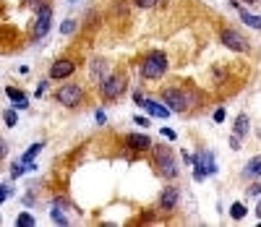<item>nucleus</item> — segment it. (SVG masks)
Returning <instances> with one entry per match:
<instances>
[{
  "label": "nucleus",
  "instance_id": "5",
  "mask_svg": "<svg viewBox=\"0 0 261 227\" xmlns=\"http://www.w3.org/2000/svg\"><path fill=\"white\" fill-rule=\"evenodd\" d=\"M84 86L81 84H63L58 92H55V99H58V105H63V107H68V110H76L81 102H84Z\"/></svg>",
  "mask_w": 261,
  "mask_h": 227
},
{
  "label": "nucleus",
  "instance_id": "8",
  "mask_svg": "<svg viewBox=\"0 0 261 227\" xmlns=\"http://www.w3.org/2000/svg\"><path fill=\"white\" fill-rule=\"evenodd\" d=\"M178 204H180V191H178V186H167V188H162L160 201H157V207H160L162 214H172V212L178 209Z\"/></svg>",
  "mask_w": 261,
  "mask_h": 227
},
{
  "label": "nucleus",
  "instance_id": "24",
  "mask_svg": "<svg viewBox=\"0 0 261 227\" xmlns=\"http://www.w3.org/2000/svg\"><path fill=\"white\" fill-rule=\"evenodd\" d=\"M225 118H227V112H225V107H220L214 112V123H225Z\"/></svg>",
  "mask_w": 261,
  "mask_h": 227
},
{
  "label": "nucleus",
  "instance_id": "13",
  "mask_svg": "<svg viewBox=\"0 0 261 227\" xmlns=\"http://www.w3.org/2000/svg\"><path fill=\"white\" fill-rule=\"evenodd\" d=\"M238 16H241V21L246 27H251V29H256V32H261V16H256V13H248L246 8H241L238 6Z\"/></svg>",
  "mask_w": 261,
  "mask_h": 227
},
{
  "label": "nucleus",
  "instance_id": "32",
  "mask_svg": "<svg viewBox=\"0 0 261 227\" xmlns=\"http://www.w3.org/2000/svg\"><path fill=\"white\" fill-rule=\"evenodd\" d=\"M241 3H246V6H253V3H261V0H241Z\"/></svg>",
  "mask_w": 261,
  "mask_h": 227
},
{
  "label": "nucleus",
  "instance_id": "7",
  "mask_svg": "<svg viewBox=\"0 0 261 227\" xmlns=\"http://www.w3.org/2000/svg\"><path fill=\"white\" fill-rule=\"evenodd\" d=\"M34 13H37V18H34V39H45V34L50 32V24H53V6L45 3Z\"/></svg>",
  "mask_w": 261,
  "mask_h": 227
},
{
  "label": "nucleus",
  "instance_id": "4",
  "mask_svg": "<svg viewBox=\"0 0 261 227\" xmlns=\"http://www.w3.org/2000/svg\"><path fill=\"white\" fill-rule=\"evenodd\" d=\"M125 86H128V76H125V71L107 73V79L99 84V94H102L105 102H115V99L125 92Z\"/></svg>",
  "mask_w": 261,
  "mask_h": 227
},
{
  "label": "nucleus",
  "instance_id": "31",
  "mask_svg": "<svg viewBox=\"0 0 261 227\" xmlns=\"http://www.w3.org/2000/svg\"><path fill=\"white\" fill-rule=\"evenodd\" d=\"M16 110H27V99H18L16 102Z\"/></svg>",
  "mask_w": 261,
  "mask_h": 227
},
{
  "label": "nucleus",
  "instance_id": "11",
  "mask_svg": "<svg viewBox=\"0 0 261 227\" xmlns=\"http://www.w3.org/2000/svg\"><path fill=\"white\" fill-rule=\"evenodd\" d=\"M125 146L130 152H149L151 149V139L146 133H128L125 136Z\"/></svg>",
  "mask_w": 261,
  "mask_h": 227
},
{
  "label": "nucleus",
  "instance_id": "3",
  "mask_svg": "<svg viewBox=\"0 0 261 227\" xmlns=\"http://www.w3.org/2000/svg\"><path fill=\"white\" fill-rule=\"evenodd\" d=\"M160 99L172 110V112H188L193 107V97L180 86H167L160 92Z\"/></svg>",
  "mask_w": 261,
  "mask_h": 227
},
{
  "label": "nucleus",
  "instance_id": "26",
  "mask_svg": "<svg viewBox=\"0 0 261 227\" xmlns=\"http://www.w3.org/2000/svg\"><path fill=\"white\" fill-rule=\"evenodd\" d=\"M162 136L167 141H175V131H172V128H162Z\"/></svg>",
  "mask_w": 261,
  "mask_h": 227
},
{
  "label": "nucleus",
  "instance_id": "20",
  "mask_svg": "<svg viewBox=\"0 0 261 227\" xmlns=\"http://www.w3.org/2000/svg\"><path fill=\"white\" fill-rule=\"evenodd\" d=\"M3 118H6V125H8V128H13V125L18 123V115H16V110H6V112H3Z\"/></svg>",
  "mask_w": 261,
  "mask_h": 227
},
{
  "label": "nucleus",
  "instance_id": "9",
  "mask_svg": "<svg viewBox=\"0 0 261 227\" xmlns=\"http://www.w3.org/2000/svg\"><path fill=\"white\" fill-rule=\"evenodd\" d=\"M76 73V63L71 60V58H58L53 65H50V79L53 81H63V79H71Z\"/></svg>",
  "mask_w": 261,
  "mask_h": 227
},
{
  "label": "nucleus",
  "instance_id": "25",
  "mask_svg": "<svg viewBox=\"0 0 261 227\" xmlns=\"http://www.w3.org/2000/svg\"><path fill=\"white\" fill-rule=\"evenodd\" d=\"M94 120H97L99 125H105V123H107V115H105L102 110H97V112H94Z\"/></svg>",
  "mask_w": 261,
  "mask_h": 227
},
{
  "label": "nucleus",
  "instance_id": "16",
  "mask_svg": "<svg viewBox=\"0 0 261 227\" xmlns=\"http://www.w3.org/2000/svg\"><path fill=\"white\" fill-rule=\"evenodd\" d=\"M42 149H45V141H37V144H32V146H29V149H27L24 154H21V162H24V165L29 167V165L34 162V157H37V154H39Z\"/></svg>",
  "mask_w": 261,
  "mask_h": 227
},
{
  "label": "nucleus",
  "instance_id": "14",
  "mask_svg": "<svg viewBox=\"0 0 261 227\" xmlns=\"http://www.w3.org/2000/svg\"><path fill=\"white\" fill-rule=\"evenodd\" d=\"M92 79L99 81V84L107 79V60H102V58H94L92 60Z\"/></svg>",
  "mask_w": 261,
  "mask_h": 227
},
{
  "label": "nucleus",
  "instance_id": "17",
  "mask_svg": "<svg viewBox=\"0 0 261 227\" xmlns=\"http://www.w3.org/2000/svg\"><path fill=\"white\" fill-rule=\"evenodd\" d=\"M246 214H248V207L241 201H235L230 207V219H246Z\"/></svg>",
  "mask_w": 261,
  "mask_h": 227
},
{
  "label": "nucleus",
  "instance_id": "18",
  "mask_svg": "<svg viewBox=\"0 0 261 227\" xmlns=\"http://www.w3.org/2000/svg\"><path fill=\"white\" fill-rule=\"evenodd\" d=\"M76 29H79V24L73 18H68V21H63V24H60V34H73Z\"/></svg>",
  "mask_w": 261,
  "mask_h": 227
},
{
  "label": "nucleus",
  "instance_id": "2",
  "mask_svg": "<svg viewBox=\"0 0 261 227\" xmlns=\"http://www.w3.org/2000/svg\"><path fill=\"white\" fill-rule=\"evenodd\" d=\"M151 157H154V167L165 180H175L178 178V162H175V154H172L167 146H151Z\"/></svg>",
  "mask_w": 261,
  "mask_h": 227
},
{
  "label": "nucleus",
  "instance_id": "23",
  "mask_svg": "<svg viewBox=\"0 0 261 227\" xmlns=\"http://www.w3.org/2000/svg\"><path fill=\"white\" fill-rule=\"evenodd\" d=\"M6 94L13 99V102H18V99H24V92L21 89H13V86H6Z\"/></svg>",
  "mask_w": 261,
  "mask_h": 227
},
{
  "label": "nucleus",
  "instance_id": "22",
  "mask_svg": "<svg viewBox=\"0 0 261 227\" xmlns=\"http://www.w3.org/2000/svg\"><path fill=\"white\" fill-rule=\"evenodd\" d=\"M50 214H53V222H55V224H60V227L68 224V219H65V214H63V212H58V207H55Z\"/></svg>",
  "mask_w": 261,
  "mask_h": 227
},
{
  "label": "nucleus",
  "instance_id": "29",
  "mask_svg": "<svg viewBox=\"0 0 261 227\" xmlns=\"http://www.w3.org/2000/svg\"><path fill=\"white\" fill-rule=\"evenodd\" d=\"M134 102H136L139 107H144V102H146V99H144V94H141V92H136V94H134Z\"/></svg>",
  "mask_w": 261,
  "mask_h": 227
},
{
  "label": "nucleus",
  "instance_id": "28",
  "mask_svg": "<svg viewBox=\"0 0 261 227\" xmlns=\"http://www.w3.org/2000/svg\"><path fill=\"white\" fill-rule=\"evenodd\" d=\"M8 196H11V188H8V186H3V188H0V201H6Z\"/></svg>",
  "mask_w": 261,
  "mask_h": 227
},
{
  "label": "nucleus",
  "instance_id": "21",
  "mask_svg": "<svg viewBox=\"0 0 261 227\" xmlns=\"http://www.w3.org/2000/svg\"><path fill=\"white\" fill-rule=\"evenodd\" d=\"M134 6H139V8L149 11V8H157V6H160V0H134Z\"/></svg>",
  "mask_w": 261,
  "mask_h": 227
},
{
  "label": "nucleus",
  "instance_id": "27",
  "mask_svg": "<svg viewBox=\"0 0 261 227\" xmlns=\"http://www.w3.org/2000/svg\"><path fill=\"white\" fill-rule=\"evenodd\" d=\"M261 193V183H253L251 188H248V196H258Z\"/></svg>",
  "mask_w": 261,
  "mask_h": 227
},
{
  "label": "nucleus",
  "instance_id": "15",
  "mask_svg": "<svg viewBox=\"0 0 261 227\" xmlns=\"http://www.w3.org/2000/svg\"><path fill=\"white\" fill-rule=\"evenodd\" d=\"M243 178H248V180L261 178V157H253V160H248V165L243 167Z\"/></svg>",
  "mask_w": 261,
  "mask_h": 227
},
{
  "label": "nucleus",
  "instance_id": "12",
  "mask_svg": "<svg viewBox=\"0 0 261 227\" xmlns=\"http://www.w3.org/2000/svg\"><path fill=\"white\" fill-rule=\"evenodd\" d=\"M144 110L149 112L151 118H170V112H172L165 102H154V99H146L144 102Z\"/></svg>",
  "mask_w": 261,
  "mask_h": 227
},
{
  "label": "nucleus",
  "instance_id": "10",
  "mask_svg": "<svg viewBox=\"0 0 261 227\" xmlns=\"http://www.w3.org/2000/svg\"><path fill=\"white\" fill-rule=\"evenodd\" d=\"M248 128H251V120H248V115L243 112V115H238L235 118V125H232V136H230V146L238 152L241 149V144H243V136L248 133Z\"/></svg>",
  "mask_w": 261,
  "mask_h": 227
},
{
  "label": "nucleus",
  "instance_id": "19",
  "mask_svg": "<svg viewBox=\"0 0 261 227\" xmlns=\"http://www.w3.org/2000/svg\"><path fill=\"white\" fill-rule=\"evenodd\" d=\"M16 224H18V227H32V224H34V217L24 212V214H18V217H16Z\"/></svg>",
  "mask_w": 261,
  "mask_h": 227
},
{
  "label": "nucleus",
  "instance_id": "6",
  "mask_svg": "<svg viewBox=\"0 0 261 227\" xmlns=\"http://www.w3.org/2000/svg\"><path fill=\"white\" fill-rule=\"evenodd\" d=\"M220 39L227 50L232 53H251V42L241 34V32H235V29H222L220 32Z\"/></svg>",
  "mask_w": 261,
  "mask_h": 227
},
{
  "label": "nucleus",
  "instance_id": "30",
  "mask_svg": "<svg viewBox=\"0 0 261 227\" xmlns=\"http://www.w3.org/2000/svg\"><path fill=\"white\" fill-rule=\"evenodd\" d=\"M134 120H136L141 128H146V125H149V118H141V115H139V118H134Z\"/></svg>",
  "mask_w": 261,
  "mask_h": 227
},
{
  "label": "nucleus",
  "instance_id": "33",
  "mask_svg": "<svg viewBox=\"0 0 261 227\" xmlns=\"http://www.w3.org/2000/svg\"><path fill=\"white\" fill-rule=\"evenodd\" d=\"M256 214H258V219H261V201H258V207H256Z\"/></svg>",
  "mask_w": 261,
  "mask_h": 227
},
{
  "label": "nucleus",
  "instance_id": "1",
  "mask_svg": "<svg viewBox=\"0 0 261 227\" xmlns=\"http://www.w3.org/2000/svg\"><path fill=\"white\" fill-rule=\"evenodd\" d=\"M167 68H170L167 55L160 53V50H151V53H146L144 60H141V79L157 81V79H162V76L167 73Z\"/></svg>",
  "mask_w": 261,
  "mask_h": 227
}]
</instances>
